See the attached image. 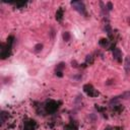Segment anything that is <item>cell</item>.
Listing matches in <instances>:
<instances>
[{
    "mask_svg": "<svg viewBox=\"0 0 130 130\" xmlns=\"http://www.w3.org/2000/svg\"><path fill=\"white\" fill-rule=\"evenodd\" d=\"M121 98H123V99H130V91L125 92V93L121 96Z\"/></svg>",
    "mask_w": 130,
    "mask_h": 130,
    "instance_id": "obj_1",
    "label": "cell"
}]
</instances>
